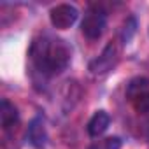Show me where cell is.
I'll use <instances>...</instances> for the list:
<instances>
[{
    "label": "cell",
    "mask_w": 149,
    "mask_h": 149,
    "mask_svg": "<svg viewBox=\"0 0 149 149\" xmlns=\"http://www.w3.org/2000/svg\"><path fill=\"white\" fill-rule=\"evenodd\" d=\"M126 98L139 114L149 112V79L133 77L126 86Z\"/></svg>",
    "instance_id": "obj_2"
},
{
    "label": "cell",
    "mask_w": 149,
    "mask_h": 149,
    "mask_svg": "<svg viewBox=\"0 0 149 149\" xmlns=\"http://www.w3.org/2000/svg\"><path fill=\"white\" fill-rule=\"evenodd\" d=\"M119 61V51H118V46L114 42H109L104 51L90 63V72L95 74V76H100V74H107L111 72Z\"/></svg>",
    "instance_id": "obj_4"
},
{
    "label": "cell",
    "mask_w": 149,
    "mask_h": 149,
    "mask_svg": "<svg viewBox=\"0 0 149 149\" xmlns=\"http://www.w3.org/2000/svg\"><path fill=\"white\" fill-rule=\"evenodd\" d=\"M135 33H137V19L133 16H128L125 19V23H123V28H121V40H123V44H128L133 39Z\"/></svg>",
    "instance_id": "obj_9"
},
{
    "label": "cell",
    "mask_w": 149,
    "mask_h": 149,
    "mask_svg": "<svg viewBox=\"0 0 149 149\" xmlns=\"http://www.w3.org/2000/svg\"><path fill=\"white\" fill-rule=\"evenodd\" d=\"M79 18V11L70 4H58L49 11L51 25L56 30H67L70 28Z\"/></svg>",
    "instance_id": "obj_5"
},
{
    "label": "cell",
    "mask_w": 149,
    "mask_h": 149,
    "mask_svg": "<svg viewBox=\"0 0 149 149\" xmlns=\"http://www.w3.org/2000/svg\"><path fill=\"white\" fill-rule=\"evenodd\" d=\"M72 58V51L63 39L40 35L30 46V60L44 76H56L63 72Z\"/></svg>",
    "instance_id": "obj_1"
},
{
    "label": "cell",
    "mask_w": 149,
    "mask_h": 149,
    "mask_svg": "<svg viewBox=\"0 0 149 149\" xmlns=\"http://www.w3.org/2000/svg\"><path fill=\"white\" fill-rule=\"evenodd\" d=\"M107 25V14L105 11H102L98 6H91V9L88 11V14L84 16L83 23H81V32L86 39L90 40H97L102 37L104 30Z\"/></svg>",
    "instance_id": "obj_3"
},
{
    "label": "cell",
    "mask_w": 149,
    "mask_h": 149,
    "mask_svg": "<svg viewBox=\"0 0 149 149\" xmlns=\"http://www.w3.org/2000/svg\"><path fill=\"white\" fill-rule=\"evenodd\" d=\"M19 119V112L14 107V104H11L7 98H4L0 102V125H2L4 130L13 128Z\"/></svg>",
    "instance_id": "obj_8"
},
{
    "label": "cell",
    "mask_w": 149,
    "mask_h": 149,
    "mask_svg": "<svg viewBox=\"0 0 149 149\" xmlns=\"http://www.w3.org/2000/svg\"><path fill=\"white\" fill-rule=\"evenodd\" d=\"M109 125H111V116H109L105 111H97V112L91 116V119L88 121L86 132H88L90 137H100L102 133L107 132Z\"/></svg>",
    "instance_id": "obj_7"
},
{
    "label": "cell",
    "mask_w": 149,
    "mask_h": 149,
    "mask_svg": "<svg viewBox=\"0 0 149 149\" xmlns=\"http://www.w3.org/2000/svg\"><path fill=\"white\" fill-rule=\"evenodd\" d=\"M26 137H28V142L35 149H44L47 146V130H46V121L42 116H35L30 121Z\"/></svg>",
    "instance_id": "obj_6"
},
{
    "label": "cell",
    "mask_w": 149,
    "mask_h": 149,
    "mask_svg": "<svg viewBox=\"0 0 149 149\" xmlns=\"http://www.w3.org/2000/svg\"><path fill=\"white\" fill-rule=\"evenodd\" d=\"M123 142L119 137H107V139H100L97 142H93L88 149H121Z\"/></svg>",
    "instance_id": "obj_10"
}]
</instances>
